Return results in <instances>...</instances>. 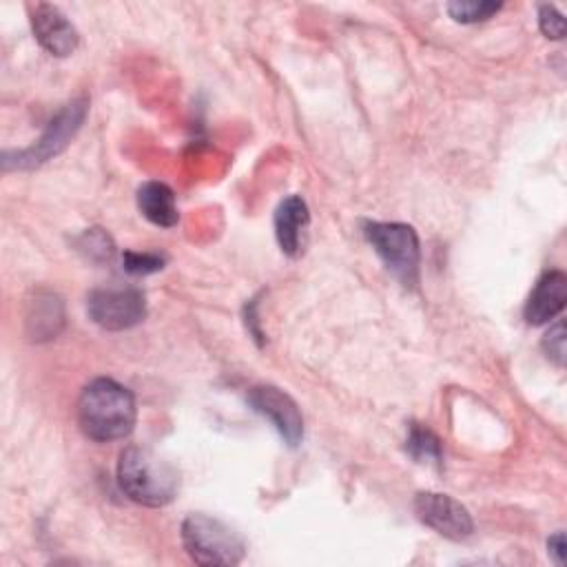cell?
<instances>
[{
    "instance_id": "1",
    "label": "cell",
    "mask_w": 567,
    "mask_h": 567,
    "mask_svg": "<svg viewBox=\"0 0 567 567\" xmlns=\"http://www.w3.org/2000/svg\"><path fill=\"white\" fill-rule=\"evenodd\" d=\"M135 399L113 379L91 381L78 399L80 430L97 443L117 441L131 434L135 425Z\"/></svg>"
},
{
    "instance_id": "2",
    "label": "cell",
    "mask_w": 567,
    "mask_h": 567,
    "mask_svg": "<svg viewBox=\"0 0 567 567\" xmlns=\"http://www.w3.org/2000/svg\"><path fill=\"white\" fill-rule=\"evenodd\" d=\"M117 483L122 492L146 507L171 503L179 487L177 470L146 447L131 445L120 454Z\"/></svg>"
},
{
    "instance_id": "3",
    "label": "cell",
    "mask_w": 567,
    "mask_h": 567,
    "mask_svg": "<svg viewBox=\"0 0 567 567\" xmlns=\"http://www.w3.org/2000/svg\"><path fill=\"white\" fill-rule=\"evenodd\" d=\"M182 543L199 565H237L244 558V538L224 520L190 514L182 523Z\"/></svg>"
},
{
    "instance_id": "4",
    "label": "cell",
    "mask_w": 567,
    "mask_h": 567,
    "mask_svg": "<svg viewBox=\"0 0 567 567\" xmlns=\"http://www.w3.org/2000/svg\"><path fill=\"white\" fill-rule=\"evenodd\" d=\"M363 233L388 270L405 286H414L419 279L421 261V244L416 230L401 221H370L363 226Z\"/></svg>"
},
{
    "instance_id": "5",
    "label": "cell",
    "mask_w": 567,
    "mask_h": 567,
    "mask_svg": "<svg viewBox=\"0 0 567 567\" xmlns=\"http://www.w3.org/2000/svg\"><path fill=\"white\" fill-rule=\"evenodd\" d=\"M86 109H89V102L84 97L64 104L55 113V117L49 122V126L44 128V133L40 135V140L33 146L18 151L13 155L4 153V157H2L4 171L33 168V166L49 162L58 153H62L69 146V142L75 137V133L80 131V126L86 117Z\"/></svg>"
},
{
    "instance_id": "6",
    "label": "cell",
    "mask_w": 567,
    "mask_h": 567,
    "mask_svg": "<svg viewBox=\"0 0 567 567\" xmlns=\"http://www.w3.org/2000/svg\"><path fill=\"white\" fill-rule=\"evenodd\" d=\"M86 310L89 317L104 330H128L144 319L146 301L137 288L106 286L89 292Z\"/></svg>"
},
{
    "instance_id": "7",
    "label": "cell",
    "mask_w": 567,
    "mask_h": 567,
    "mask_svg": "<svg viewBox=\"0 0 567 567\" xmlns=\"http://www.w3.org/2000/svg\"><path fill=\"white\" fill-rule=\"evenodd\" d=\"M416 518L450 540H463L474 532L470 512L447 494L419 492L414 496Z\"/></svg>"
},
{
    "instance_id": "8",
    "label": "cell",
    "mask_w": 567,
    "mask_h": 567,
    "mask_svg": "<svg viewBox=\"0 0 567 567\" xmlns=\"http://www.w3.org/2000/svg\"><path fill=\"white\" fill-rule=\"evenodd\" d=\"M248 403L257 414L268 419L288 445H297L303 436V416L290 394L275 385H255L248 392Z\"/></svg>"
},
{
    "instance_id": "9",
    "label": "cell",
    "mask_w": 567,
    "mask_h": 567,
    "mask_svg": "<svg viewBox=\"0 0 567 567\" xmlns=\"http://www.w3.org/2000/svg\"><path fill=\"white\" fill-rule=\"evenodd\" d=\"M31 29L40 47L55 58H66L78 49V29L53 4L40 2L31 9Z\"/></svg>"
},
{
    "instance_id": "10",
    "label": "cell",
    "mask_w": 567,
    "mask_h": 567,
    "mask_svg": "<svg viewBox=\"0 0 567 567\" xmlns=\"http://www.w3.org/2000/svg\"><path fill=\"white\" fill-rule=\"evenodd\" d=\"M567 301V277L563 270H547L534 284L527 303H525V321L532 326L547 323L556 315L563 312Z\"/></svg>"
},
{
    "instance_id": "11",
    "label": "cell",
    "mask_w": 567,
    "mask_h": 567,
    "mask_svg": "<svg viewBox=\"0 0 567 567\" xmlns=\"http://www.w3.org/2000/svg\"><path fill=\"white\" fill-rule=\"evenodd\" d=\"M310 213L306 202L299 195L286 197L277 210H275V235L279 241V248L288 257H297L303 246V233L308 228Z\"/></svg>"
},
{
    "instance_id": "12",
    "label": "cell",
    "mask_w": 567,
    "mask_h": 567,
    "mask_svg": "<svg viewBox=\"0 0 567 567\" xmlns=\"http://www.w3.org/2000/svg\"><path fill=\"white\" fill-rule=\"evenodd\" d=\"M137 206L142 215L162 228H171L179 221L175 193L164 182H146L137 190Z\"/></svg>"
},
{
    "instance_id": "13",
    "label": "cell",
    "mask_w": 567,
    "mask_h": 567,
    "mask_svg": "<svg viewBox=\"0 0 567 567\" xmlns=\"http://www.w3.org/2000/svg\"><path fill=\"white\" fill-rule=\"evenodd\" d=\"M62 303L55 295L51 292H44L42 295H35V301L31 303V310L27 315V323L31 328V334L33 339H49L58 332V328L62 326Z\"/></svg>"
},
{
    "instance_id": "14",
    "label": "cell",
    "mask_w": 567,
    "mask_h": 567,
    "mask_svg": "<svg viewBox=\"0 0 567 567\" xmlns=\"http://www.w3.org/2000/svg\"><path fill=\"white\" fill-rule=\"evenodd\" d=\"M405 450L410 452V456L419 463H432V465H441V441L439 436L419 425V423H412L410 425V432H408V439H405Z\"/></svg>"
},
{
    "instance_id": "15",
    "label": "cell",
    "mask_w": 567,
    "mask_h": 567,
    "mask_svg": "<svg viewBox=\"0 0 567 567\" xmlns=\"http://www.w3.org/2000/svg\"><path fill=\"white\" fill-rule=\"evenodd\" d=\"M501 9V2L492 0H458L447 4V13L463 24H474L492 18Z\"/></svg>"
},
{
    "instance_id": "16",
    "label": "cell",
    "mask_w": 567,
    "mask_h": 567,
    "mask_svg": "<svg viewBox=\"0 0 567 567\" xmlns=\"http://www.w3.org/2000/svg\"><path fill=\"white\" fill-rule=\"evenodd\" d=\"M122 261H124V270L131 272V275H148V272H155V270L164 268V257L155 255V252L126 250L122 255Z\"/></svg>"
},
{
    "instance_id": "17",
    "label": "cell",
    "mask_w": 567,
    "mask_h": 567,
    "mask_svg": "<svg viewBox=\"0 0 567 567\" xmlns=\"http://www.w3.org/2000/svg\"><path fill=\"white\" fill-rule=\"evenodd\" d=\"M538 24H540V31L547 38L563 40V35H565V20H563V13L556 7L543 4L538 9Z\"/></svg>"
},
{
    "instance_id": "18",
    "label": "cell",
    "mask_w": 567,
    "mask_h": 567,
    "mask_svg": "<svg viewBox=\"0 0 567 567\" xmlns=\"http://www.w3.org/2000/svg\"><path fill=\"white\" fill-rule=\"evenodd\" d=\"M565 341H567V332H565V323L558 321L554 328H549V332L543 339V348L545 354L556 363L563 365L565 363Z\"/></svg>"
},
{
    "instance_id": "19",
    "label": "cell",
    "mask_w": 567,
    "mask_h": 567,
    "mask_svg": "<svg viewBox=\"0 0 567 567\" xmlns=\"http://www.w3.org/2000/svg\"><path fill=\"white\" fill-rule=\"evenodd\" d=\"M547 551L554 558L556 565H565V534L556 532L549 540H547Z\"/></svg>"
}]
</instances>
